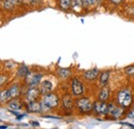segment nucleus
I'll use <instances>...</instances> for the list:
<instances>
[{
    "label": "nucleus",
    "instance_id": "nucleus-1",
    "mask_svg": "<svg viewBox=\"0 0 134 129\" xmlns=\"http://www.w3.org/2000/svg\"><path fill=\"white\" fill-rule=\"evenodd\" d=\"M118 102L123 108L130 106L131 103H132V94H131V91L128 90V89L121 90L119 92V94H118Z\"/></svg>",
    "mask_w": 134,
    "mask_h": 129
},
{
    "label": "nucleus",
    "instance_id": "nucleus-2",
    "mask_svg": "<svg viewBox=\"0 0 134 129\" xmlns=\"http://www.w3.org/2000/svg\"><path fill=\"white\" fill-rule=\"evenodd\" d=\"M42 102L49 108V109H54L56 108L58 104H59V98L56 94H53V93H49L47 95H44L43 99H42Z\"/></svg>",
    "mask_w": 134,
    "mask_h": 129
},
{
    "label": "nucleus",
    "instance_id": "nucleus-3",
    "mask_svg": "<svg viewBox=\"0 0 134 129\" xmlns=\"http://www.w3.org/2000/svg\"><path fill=\"white\" fill-rule=\"evenodd\" d=\"M76 106L79 109L80 112L82 113H88L93 109V105L91 103V101L88 98H81L76 101Z\"/></svg>",
    "mask_w": 134,
    "mask_h": 129
},
{
    "label": "nucleus",
    "instance_id": "nucleus-4",
    "mask_svg": "<svg viewBox=\"0 0 134 129\" xmlns=\"http://www.w3.org/2000/svg\"><path fill=\"white\" fill-rule=\"evenodd\" d=\"M41 78H42L41 73H29L26 78V83L30 87H35L40 83Z\"/></svg>",
    "mask_w": 134,
    "mask_h": 129
},
{
    "label": "nucleus",
    "instance_id": "nucleus-5",
    "mask_svg": "<svg viewBox=\"0 0 134 129\" xmlns=\"http://www.w3.org/2000/svg\"><path fill=\"white\" fill-rule=\"evenodd\" d=\"M71 88H72V93L76 96H80L84 93V86L82 82L79 79H73L71 82Z\"/></svg>",
    "mask_w": 134,
    "mask_h": 129
},
{
    "label": "nucleus",
    "instance_id": "nucleus-6",
    "mask_svg": "<svg viewBox=\"0 0 134 129\" xmlns=\"http://www.w3.org/2000/svg\"><path fill=\"white\" fill-rule=\"evenodd\" d=\"M93 110H94L96 113L100 114V115L107 114V104H106L104 101H97V102L94 103Z\"/></svg>",
    "mask_w": 134,
    "mask_h": 129
},
{
    "label": "nucleus",
    "instance_id": "nucleus-7",
    "mask_svg": "<svg viewBox=\"0 0 134 129\" xmlns=\"http://www.w3.org/2000/svg\"><path fill=\"white\" fill-rule=\"evenodd\" d=\"M52 89H53V84L50 81H44L40 84L39 91H40V93L47 95V94H49L52 91Z\"/></svg>",
    "mask_w": 134,
    "mask_h": 129
},
{
    "label": "nucleus",
    "instance_id": "nucleus-8",
    "mask_svg": "<svg viewBox=\"0 0 134 129\" xmlns=\"http://www.w3.org/2000/svg\"><path fill=\"white\" fill-rule=\"evenodd\" d=\"M39 93H40V91H39L37 88H35V87H31V88L28 90V92H27V100H28L29 102L34 101V100L38 97Z\"/></svg>",
    "mask_w": 134,
    "mask_h": 129
},
{
    "label": "nucleus",
    "instance_id": "nucleus-9",
    "mask_svg": "<svg viewBox=\"0 0 134 129\" xmlns=\"http://www.w3.org/2000/svg\"><path fill=\"white\" fill-rule=\"evenodd\" d=\"M27 110L30 113H39V112H41V105H40V103H38L36 101H31L28 103Z\"/></svg>",
    "mask_w": 134,
    "mask_h": 129
},
{
    "label": "nucleus",
    "instance_id": "nucleus-10",
    "mask_svg": "<svg viewBox=\"0 0 134 129\" xmlns=\"http://www.w3.org/2000/svg\"><path fill=\"white\" fill-rule=\"evenodd\" d=\"M97 77H98V70H97L96 68L87 70V71H85V73H84V78L86 80H88V81H93V80H95Z\"/></svg>",
    "mask_w": 134,
    "mask_h": 129
},
{
    "label": "nucleus",
    "instance_id": "nucleus-11",
    "mask_svg": "<svg viewBox=\"0 0 134 129\" xmlns=\"http://www.w3.org/2000/svg\"><path fill=\"white\" fill-rule=\"evenodd\" d=\"M29 74V68L26 65H22L20 66V68L18 69L17 76L19 78H27V76Z\"/></svg>",
    "mask_w": 134,
    "mask_h": 129
},
{
    "label": "nucleus",
    "instance_id": "nucleus-12",
    "mask_svg": "<svg viewBox=\"0 0 134 129\" xmlns=\"http://www.w3.org/2000/svg\"><path fill=\"white\" fill-rule=\"evenodd\" d=\"M83 5H84V2L83 0H72L71 1V7L74 12H81L82 8H83Z\"/></svg>",
    "mask_w": 134,
    "mask_h": 129
},
{
    "label": "nucleus",
    "instance_id": "nucleus-13",
    "mask_svg": "<svg viewBox=\"0 0 134 129\" xmlns=\"http://www.w3.org/2000/svg\"><path fill=\"white\" fill-rule=\"evenodd\" d=\"M10 94L9 90H3L0 92V103H5L10 99Z\"/></svg>",
    "mask_w": 134,
    "mask_h": 129
},
{
    "label": "nucleus",
    "instance_id": "nucleus-14",
    "mask_svg": "<svg viewBox=\"0 0 134 129\" xmlns=\"http://www.w3.org/2000/svg\"><path fill=\"white\" fill-rule=\"evenodd\" d=\"M21 106H22L21 102L17 99H14L8 103V108L10 111H19V110H21Z\"/></svg>",
    "mask_w": 134,
    "mask_h": 129
},
{
    "label": "nucleus",
    "instance_id": "nucleus-15",
    "mask_svg": "<svg viewBox=\"0 0 134 129\" xmlns=\"http://www.w3.org/2000/svg\"><path fill=\"white\" fill-rule=\"evenodd\" d=\"M8 90H9V94H10V97H12V98H16V97H18L19 94H20V87H19L18 85L12 86Z\"/></svg>",
    "mask_w": 134,
    "mask_h": 129
},
{
    "label": "nucleus",
    "instance_id": "nucleus-16",
    "mask_svg": "<svg viewBox=\"0 0 134 129\" xmlns=\"http://www.w3.org/2000/svg\"><path fill=\"white\" fill-rule=\"evenodd\" d=\"M109 96V90L107 88H102L100 90V93H99V100L100 101H105Z\"/></svg>",
    "mask_w": 134,
    "mask_h": 129
},
{
    "label": "nucleus",
    "instance_id": "nucleus-17",
    "mask_svg": "<svg viewBox=\"0 0 134 129\" xmlns=\"http://www.w3.org/2000/svg\"><path fill=\"white\" fill-rule=\"evenodd\" d=\"M57 74L59 78L61 79H67L69 76H70V71L68 69H65V68H60L58 71H57Z\"/></svg>",
    "mask_w": 134,
    "mask_h": 129
},
{
    "label": "nucleus",
    "instance_id": "nucleus-18",
    "mask_svg": "<svg viewBox=\"0 0 134 129\" xmlns=\"http://www.w3.org/2000/svg\"><path fill=\"white\" fill-rule=\"evenodd\" d=\"M108 79H109V72L108 71L102 72L100 76V84L102 86H105L108 83Z\"/></svg>",
    "mask_w": 134,
    "mask_h": 129
},
{
    "label": "nucleus",
    "instance_id": "nucleus-19",
    "mask_svg": "<svg viewBox=\"0 0 134 129\" xmlns=\"http://www.w3.org/2000/svg\"><path fill=\"white\" fill-rule=\"evenodd\" d=\"M63 104L66 109H72V105H73V102H72V99L69 95H66V96L63 98Z\"/></svg>",
    "mask_w": 134,
    "mask_h": 129
},
{
    "label": "nucleus",
    "instance_id": "nucleus-20",
    "mask_svg": "<svg viewBox=\"0 0 134 129\" xmlns=\"http://www.w3.org/2000/svg\"><path fill=\"white\" fill-rule=\"evenodd\" d=\"M71 1L72 0H60V7L64 10L68 9L71 5Z\"/></svg>",
    "mask_w": 134,
    "mask_h": 129
},
{
    "label": "nucleus",
    "instance_id": "nucleus-21",
    "mask_svg": "<svg viewBox=\"0 0 134 129\" xmlns=\"http://www.w3.org/2000/svg\"><path fill=\"white\" fill-rule=\"evenodd\" d=\"M20 1H21V0H6V2L4 3V5H5L6 8H10V7H13L15 4L19 3Z\"/></svg>",
    "mask_w": 134,
    "mask_h": 129
},
{
    "label": "nucleus",
    "instance_id": "nucleus-22",
    "mask_svg": "<svg viewBox=\"0 0 134 129\" xmlns=\"http://www.w3.org/2000/svg\"><path fill=\"white\" fill-rule=\"evenodd\" d=\"M122 115H123V109H122V108H117V106H116L115 111L111 114V116H114L115 118H119V117H121Z\"/></svg>",
    "mask_w": 134,
    "mask_h": 129
},
{
    "label": "nucleus",
    "instance_id": "nucleus-23",
    "mask_svg": "<svg viewBox=\"0 0 134 129\" xmlns=\"http://www.w3.org/2000/svg\"><path fill=\"white\" fill-rule=\"evenodd\" d=\"M125 72H126V74H128V76H134V65L126 67V68H125Z\"/></svg>",
    "mask_w": 134,
    "mask_h": 129
},
{
    "label": "nucleus",
    "instance_id": "nucleus-24",
    "mask_svg": "<svg viewBox=\"0 0 134 129\" xmlns=\"http://www.w3.org/2000/svg\"><path fill=\"white\" fill-rule=\"evenodd\" d=\"M84 2V5H94L96 4L97 0H83Z\"/></svg>",
    "mask_w": 134,
    "mask_h": 129
},
{
    "label": "nucleus",
    "instance_id": "nucleus-25",
    "mask_svg": "<svg viewBox=\"0 0 134 129\" xmlns=\"http://www.w3.org/2000/svg\"><path fill=\"white\" fill-rule=\"evenodd\" d=\"M6 81H7V78L3 74H0V86H2Z\"/></svg>",
    "mask_w": 134,
    "mask_h": 129
},
{
    "label": "nucleus",
    "instance_id": "nucleus-26",
    "mask_svg": "<svg viewBox=\"0 0 134 129\" xmlns=\"http://www.w3.org/2000/svg\"><path fill=\"white\" fill-rule=\"evenodd\" d=\"M30 124L34 126V127H39V123L38 122H35V121H32V122H30Z\"/></svg>",
    "mask_w": 134,
    "mask_h": 129
},
{
    "label": "nucleus",
    "instance_id": "nucleus-27",
    "mask_svg": "<svg viewBox=\"0 0 134 129\" xmlns=\"http://www.w3.org/2000/svg\"><path fill=\"white\" fill-rule=\"evenodd\" d=\"M43 118H50V119H60L59 117H53V116H43Z\"/></svg>",
    "mask_w": 134,
    "mask_h": 129
},
{
    "label": "nucleus",
    "instance_id": "nucleus-28",
    "mask_svg": "<svg viewBox=\"0 0 134 129\" xmlns=\"http://www.w3.org/2000/svg\"><path fill=\"white\" fill-rule=\"evenodd\" d=\"M25 116H26V115H19V116L17 117V119L18 120H21V119H23Z\"/></svg>",
    "mask_w": 134,
    "mask_h": 129
},
{
    "label": "nucleus",
    "instance_id": "nucleus-29",
    "mask_svg": "<svg viewBox=\"0 0 134 129\" xmlns=\"http://www.w3.org/2000/svg\"><path fill=\"white\" fill-rule=\"evenodd\" d=\"M128 117H129V118H133V119H134V110L131 112V113H130V115H129Z\"/></svg>",
    "mask_w": 134,
    "mask_h": 129
},
{
    "label": "nucleus",
    "instance_id": "nucleus-30",
    "mask_svg": "<svg viewBox=\"0 0 134 129\" xmlns=\"http://www.w3.org/2000/svg\"><path fill=\"white\" fill-rule=\"evenodd\" d=\"M111 1H113L114 3H121L123 0H111Z\"/></svg>",
    "mask_w": 134,
    "mask_h": 129
},
{
    "label": "nucleus",
    "instance_id": "nucleus-31",
    "mask_svg": "<svg viewBox=\"0 0 134 129\" xmlns=\"http://www.w3.org/2000/svg\"><path fill=\"white\" fill-rule=\"evenodd\" d=\"M7 126H0V129H6Z\"/></svg>",
    "mask_w": 134,
    "mask_h": 129
}]
</instances>
